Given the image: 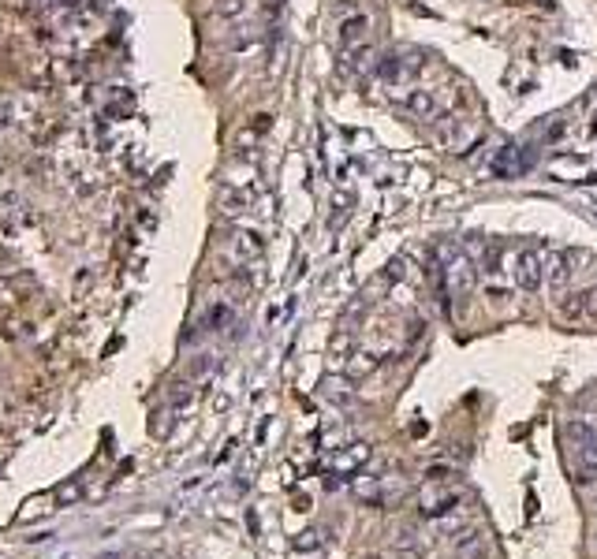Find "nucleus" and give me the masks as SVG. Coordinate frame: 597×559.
I'll return each instance as SVG.
<instances>
[{"instance_id": "1", "label": "nucleus", "mask_w": 597, "mask_h": 559, "mask_svg": "<svg viewBox=\"0 0 597 559\" xmlns=\"http://www.w3.org/2000/svg\"><path fill=\"white\" fill-rule=\"evenodd\" d=\"M441 258H445V284L452 295H467L470 288H475V265H470V258L459 251L456 242H445L441 246Z\"/></svg>"}, {"instance_id": "2", "label": "nucleus", "mask_w": 597, "mask_h": 559, "mask_svg": "<svg viewBox=\"0 0 597 559\" xmlns=\"http://www.w3.org/2000/svg\"><path fill=\"white\" fill-rule=\"evenodd\" d=\"M542 280H545V265H542V251H519V258H515V284L526 291V295H534L542 288Z\"/></svg>"}, {"instance_id": "3", "label": "nucleus", "mask_w": 597, "mask_h": 559, "mask_svg": "<svg viewBox=\"0 0 597 559\" xmlns=\"http://www.w3.org/2000/svg\"><path fill=\"white\" fill-rule=\"evenodd\" d=\"M556 314H560L563 321H586V317H597V288L572 291L568 298H560Z\"/></svg>"}, {"instance_id": "4", "label": "nucleus", "mask_w": 597, "mask_h": 559, "mask_svg": "<svg viewBox=\"0 0 597 559\" xmlns=\"http://www.w3.org/2000/svg\"><path fill=\"white\" fill-rule=\"evenodd\" d=\"M467 138H470V119H463V116H445L441 123H437V142H441L445 149H459Z\"/></svg>"}, {"instance_id": "5", "label": "nucleus", "mask_w": 597, "mask_h": 559, "mask_svg": "<svg viewBox=\"0 0 597 559\" xmlns=\"http://www.w3.org/2000/svg\"><path fill=\"white\" fill-rule=\"evenodd\" d=\"M407 112H411L415 119H437L441 101H437L433 90H411V93H407Z\"/></svg>"}, {"instance_id": "6", "label": "nucleus", "mask_w": 597, "mask_h": 559, "mask_svg": "<svg viewBox=\"0 0 597 559\" xmlns=\"http://www.w3.org/2000/svg\"><path fill=\"white\" fill-rule=\"evenodd\" d=\"M366 30H370V19H366V15L343 19V23H340V42H343V49L362 45V42H366Z\"/></svg>"}, {"instance_id": "7", "label": "nucleus", "mask_w": 597, "mask_h": 559, "mask_svg": "<svg viewBox=\"0 0 597 559\" xmlns=\"http://www.w3.org/2000/svg\"><path fill=\"white\" fill-rule=\"evenodd\" d=\"M366 459H370V444H351L348 451L336 459V470H340V474H351V470H359Z\"/></svg>"}, {"instance_id": "8", "label": "nucleus", "mask_w": 597, "mask_h": 559, "mask_svg": "<svg viewBox=\"0 0 597 559\" xmlns=\"http://www.w3.org/2000/svg\"><path fill=\"white\" fill-rule=\"evenodd\" d=\"M343 60H348V64H343V68H348L351 75H362L370 64H373V49L362 42V45H351L348 49V56H343Z\"/></svg>"}, {"instance_id": "9", "label": "nucleus", "mask_w": 597, "mask_h": 559, "mask_svg": "<svg viewBox=\"0 0 597 559\" xmlns=\"http://www.w3.org/2000/svg\"><path fill=\"white\" fill-rule=\"evenodd\" d=\"M246 8H250V0H213V15H217V19H225V23L243 19Z\"/></svg>"}, {"instance_id": "10", "label": "nucleus", "mask_w": 597, "mask_h": 559, "mask_svg": "<svg viewBox=\"0 0 597 559\" xmlns=\"http://www.w3.org/2000/svg\"><path fill=\"white\" fill-rule=\"evenodd\" d=\"M456 559H486V541L478 534H467L459 545H456Z\"/></svg>"}, {"instance_id": "11", "label": "nucleus", "mask_w": 597, "mask_h": 559, "mask_svg": "<svg viewBox=\"0 0 597 559\" xmlns=\"http://www.w3.org/2000/svg\"><path fill=\"white\" fill-rule=\"evenodd\" d=\"M572 258H575V254H560V258L553 261V269H549V284H553V291L563 288V284L572 280Z\"/></svg>"}, {"instance_id": "12", "label": "nucleus", "mask_w": 597, "mask_h": 559, "mask_svg": "<svg viewBox=\"0 0 597 559\" xmlns=\"http://www.w3.org/2000/svg\"><path fill=\"white\" fill-rule=\"evenodd\" d=\"M568 441L579 444V448H586V444L597 441V429H593L590 422H579V418H575V422H568Z\"/></svg>"}, {"instance_id": "13", "label": "nucleus", "mask_w": 597, "mask_h": 559, "mask_svg": "<svg viewBox=\"0 0 597 559\" xmlns=\"http://www.w3.org/2000/svg\"><path fill=\"white\" fill-rule=\"evenodd\" d=\"M407 60L403 56H389V60H381V75H385V82H400V79H407Z\"/></svg>"}, {"instance_id": "14", "label": "nucleus", "mask_w": 597, "mask_h": 559, "mask_svg": "<svg viewBox=\"0 0 597 559\" xmlns=\"http://www.w3.org/2000/svg\"><path fill=\"white\" fill-rule=\"evenodd\" d=\"M56 500H60V504H72V500H79V485H64V488L56 492Z\"/></svg>"}, {"instance_id": "15", "label": "nucleus", "mask_w": 597, "mask_h": 559, "mask_svg": "<svg viewBox=\"0 0 597 559\" xmlns=\"http://www.w3.org/2000/svg\"><path fill=\"white\" fill-rule=\"evenodd\" d=\"M105 559H128V555H105Z\"/></svg>"}, {"instance_id": "16", "label": "nucleus", "mask_w": 597, "mask_h": 559, "mask_svg": "<svg viewBox=\"0 0 597 559\" xmlns=\"http://www.w3.org/2000/svg\"><path fill=\"white\" fill-rule=\"evenodd\" d=\"M362 559H381V555H362Z\"/></svg>"}, {"instance_id": "17", "label": "nucleus", "mask_w": 597, "mask_h": 559, "mask_svg": "<svg viewBox=\"0 0 597 559\" xmlns=\"http://www.w3.org/2000/svg\"><path fill=\"white\" fill-rule=\"evenodd\" d=\"M276 5H280V0H276Z\"/></svg>"}]
</instances>
